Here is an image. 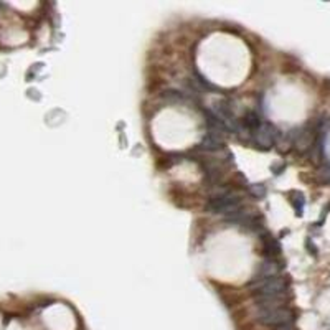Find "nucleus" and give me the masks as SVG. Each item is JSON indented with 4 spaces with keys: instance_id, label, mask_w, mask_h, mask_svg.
Wrapping results in <instances>:
<instances>
[{
    "instance_id": "obj_10",
    "label": "nucleus",
    "mask_w": 330,
    "mask_h": 330,
    "mask_svg": "<svg viewBox=\"0 0 330 330\" xmlns=\"http://www.w3.org/2000/svg\"><path fill=\"white\" fill-rule=\"evenodd\" d=\"M287 195H289V201H291V205L294 206L297 216H300V215H302V211H304V206H305V197H304V193H300V192H297V190H292V192L287 193Z\"/></svg>"
},
{
    "instance_id": "obj_2",
    "label": "nucleus",
    "mask_w": 330,
    "mask_h": 330,
    "mask_svg": "<svg viewBox=\"0 0 330 330\" xmlns=\"http://www.w3.org/2000/svg\"><path fill=\"white\" fill-rule=\"evenodd\" d=\"M248 286L254 297H286L287 289H289V286H287V282L282 276L249 281Z\"/></svg>"
},
{
    "instance_id": "obj_8",
    "label": "nucleus",
    "mask_w": 330,
    "mask_h": 330,
    "mask_svg": "<svg viewBox=\"0 0 330 330\" xmlns=\"http://www.w3.org/2000/svg\"><path fill=\"white\" fill-rule=\"evenodd\" d=\"M259 241H261V251L264 254V258L269 259H277L281 256V244L279 241L271 236L267 231H263L261 236H259Z\"/></svg>"
},
{
    "instance_id": "obj_1",
    "label": "nucleus",
    "mask_w": 330,
    "mask_h": 330,
    "mask_svg": "<svg viewBox=\"0 0 330 330\" xmlns=\"http://www.w3.org/2000/svg\"><path fill=\"white\" fill-rule=\"evenodd\" d=\"M206 210L210 213H218L226 216H231L234 213H238L239 210H243L241 198H239L236 193H233L228 188H221L216 193L210 197L208 203H206Z\"/></svg>"
},
{
    "instance_id": "obj_3",
    "label": "nucleus",
    "mask_w": 330,
    "mask_h": 330,
    "mask_svg": "<svg viewBox=\"0 0 330 330\" xmlns=\"http://www.w3.org/2000/svg\"><path fill=\"white\" fill-rule=\"evenodd\" d=\"M281 132L276 129L271 122L263 121L259 127L254 132L249 134L248 140L251 142L254 147L261 149V150H269L272 145L277 142V137H279Z\"/></svg>"
},
{
    "instance_id": "obj_6",
    "label": "nucleus",
    "mask_w": 330,
    "mask_h": 330,
    "mask_svg": "<svg viewBox=\"0 0 330 330\" xmlns=\"http://www.w3.org/2000/svg\"><path fill=\"white\" fill-rule=\"evenodd\" d=\"M284 269V264L279 263L277 259H269L264 258L263 263L258 266L256 274L251 277V281H259V279H269V277L281 276V271Z\"/></svg>"
},
{
    "instance_id": "obj_4",
    "label": "nucleus",
    "mask_w": 330,
    "mask_h": 330,
    "mask_svg": "<svg viewBox=\"0 0 330 330\" xmlns=\"http://www.w3.org/2000/svg\"><path fill=\"white\" fill-rule=\"evenodd\" d=\"M292 319H294V315L286 305H281V307H258V320L264 325H269V327H281V325L292 324Z\"/></svg>"
},
{
    "instance_id": "obj_14",
    "label": "nucleus",
    "mask_w": 330,
    "mask_h": 330,
    "mask_svg": "<svg viewBox=\"0 0 330 330\" xmlns=\"http://www.w3.org/2000/svg\"><path fill=\"white\" fill-rule=\"evenodd\" d=\"M276 330H296L292 327V324H286V325H281V327H276Z\"/></svg>"
},
{
    "instance_id": "obj_11",
    "label": "nucleus",
    "mask_w": 330,
    "mask_h": 330,
    "mask_svg": "<svg viewBox=\"0 0 330 330\" xmlns=\"http://www.w3.org/2000/svg\"><path fill=\"white\" fill-rule=\"evenodd\" d=\"M192 84L195 86V89H201V91L208 93L211 89H216V86H213L208 79H205V76L201 73H195V76H192Z\"/></svg>"
},
{
    "instance_id": "obj_12",
    "label": "nucleus",
    "mask_w": 330,
    "mask_h": 330,
    "mask_svg": "<svg viewBox=\"0 0 330 330\" xmlns=\"http://www.w3.org/2000/svg\"><path fill=\"white\" fill-rule=\"evenodd\" d=\"M248 190H249V193H251L254 198H258V200H263V198L266 197V193H267L266 185H264V183H253V185L248 187Z\"/></svg>"
},
{
    "instance_id": "obj_5",
    "label": "nucleus",
    "mask_w": 330,
    "mask_h": 330,
    "mask_svg": "<svg viewBox=\"0 0 330 330\" xmlns=\"http://www.w3.org/2000/svg\"><path fill=\"white\" fill-rule=\"evenodd\" d=\"M291 134V142L292 147L299 152H307L314 147L315 144V131L310 129V127H300V129H296L289 132Z\"/></svg>"
},
{
    "instance_id": "obj_13",
    "label": "nucleus",
    "mask_w": 330,
    "mask_h": 330,
    "mask_svg": "<svg viewBox=\"0 0 330 330\" xmlns=\"http://www.w3.org/2000/svg\"><path fill=\"white\" fill-rule=\"evenodd\" d=\"M317 180L322 185H330V165H322L317 170Z\"/></svg>"
},
{
    "instance_id": "obj_9",
    "label": "nucleus",
    "mask_w": 330,
    "mask_h": 330,
    "mask_svg": "<svg viewBox=\"0 0 330 330\" xmlns=\"http://www.w3.org/2000/svg\"><path fill=\"white\" fill-rule=\"evenodd\" d=\"M221 147H223V140L215 137V135H210V134H206L203 137V140L198 144V149L208 150V152H213V150H218Z\"/></svg>"
},
{
    "instance_id": "obj_7",
    "label": "nucleus",
    "mask_w": 330,
    "mask_h": 330,
    "mask_svg": "<svg viewBox=\"0 0 330 330\" xmlns=\"http://www.w3.org/2000/svg\"><path fill=\"white\" fill-rule=\"evenodd\" d=\"M203 116H205V124H206V134L215 135V137H218L221 140H223L226 135L230 134L228 127L225 126V122L221 121L220 117H216L213 114V111L205 109L203 111Z\"/></svg>"
}]
</instances>
